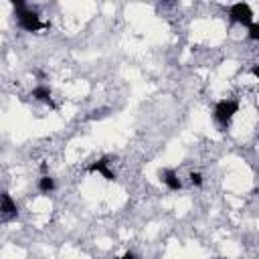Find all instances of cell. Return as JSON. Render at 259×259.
I'll list each match as a JSON object with an SVG mask.
<instances>
[{"instance_id":"cell-1","label":"cell","mask_w":259,"mask_h":259,"mask_svg":"<svg viewBox=\"0 0 259 259\" xmlns=\"http://www.w3.org/2000/svg\"><path fill=\"white\" fill-rule=\"evenodd\" d=\"M12 8H14V16H16V22L18 26L24 30V32H38L42 28H49V22H42L38 12L28 8L24 0H12L10 2Z\"/></svg>"},{"instance_id":"cell-2","label":"cell","mask_w":259,"mask_h":259,"mask_svg":"<svg viewBox=\"0 0 259 259\" xmlns=\"http://www.w3.org/2000/svg\"><path fill=\"white\" fill-rule=\"evenodd\" d=\"M237 113H239V101L237 99H221V101H217V105L212 109V117H214L221 132L229 130V125Z\"/></svg>"},{"instance_id":"cell-3","label":"cell","mask_w":259,"mask_h":259,"mask_svg":"<svg viewBox=\"0 0 259 259\" xmlns=\"http://www.w3.org/2000/svg\"><path fill=\"white\" fill-rule=\"evenodd\" d=\"M229 20L233 24H241V26H249L253 24V10L247 2H235L229 8Z\"/></svg>"},{"instance_id":"cell-4","label":"cell","mask_w":259,"mask_h":259,"mask_svg":"<svg viewBox=\"0 0 259 259\" xmlns=\"http://www.w3.org/2000/svg\"><path fill=\"white\" fill-rule=\"evenodd\" d=\"M16 217H18V206H16L14 198L6 190H0V219L2 221H12Z\"/></svg>"},{"instance_id":"cell-5","label":"cell","mask_w":259,"mask_h":259,"mask_svg":"<svg viewBox=\"0 0 259 259\" xmlns=\"http://www.w3.org/2000/svg\"><path fill=\"white\" fill-rule=\"evenodd\" d=\"M87 172H89V174L97 172V174H101V176H103L105 180H109V182H115V180H117L115 172L109 168V156H103V158H99V160L91 162V164L87 166Z\"/></svg>"},{"instance_id":"cell-6","label":"cell","mask_w":259,"mask_h":259,"mask_svg":"<svg viewBox=\"0 0 259 259\" xmlns=\"http://www.w3.org/2000/svg\"><path fill=\"white\" fill-rule=\"evenodd\" d=\"M158 176H160V180L166 184L168 190L176 192V190L182 188V180L178 178V172H176L174 168H162V170H158Z\"/></svg>"},{"instance_id":"cell-7","label":"cell","mask_w":259,"mask_h":259,"mask_svg":"<svg viewBox=\"0 0 259 259\" xmlns=\"http://www.w3.org/2000/svg\"><path fill=\"white\" fill-rule=\"evenodd\" d=\"M30 97L55 109V103H53V91H51V87H49V85H45V83L36 85V87H34L32 91H30Z\"/></svg>"},{"instance_id":"cell-8","label":"cell","mask_w":259,"mask_h":259,"mask_svg":"<svg viewBox=\"0 0 259 259\" xmlns=\"http://www.w3.org/2000/svg\"><path fill=\"white\" fill-rule=\"evenodd\" d=\"M55 178L51 176V174H42L40 178H38V192L40 194H51L53 190H55Z\"/></svg>"},{"instance_id":"cell-9","label":"cell","mask_w":259,"mask_h":259,"mask_svg":"<svg viewBox=\"0 0 259 259\" xmlns=\"http://www.w3.org/2000/svg\"><path fill=\"white\" fill-rule=\"evenodd\" d=\"M247 28H249L247 36H249L251 40H259V24H257V22H253V24H249Z\"/></svg>"},{"instance_id":"cell-10","label":"cell","mask_w":259,"mask_h":259,"mask_svg":"<svg viewBox=\"0 0 259 259\" xmlns=\"http://www.w3.org/2000/svg\"><path fill=\"white\" fill-rule=\"evenodd\" d=\"M190 184L192 186H202V174L200 172H190Z\"/></svg>"},{"instance_id":"cell-11","label":"cell","mask_w":259,"mask_h":259,"mask_svg":"<svg viewBox=\"0 0 259 259\" xmlns=\"http://www.w3.org/2000/svg\"><path fill=\"white\" fill-rule=\"evenodd\" d=\"M107 111H109V109H95V111H91V115H89V119H99V117H103V115H107Z\"/></svg>"},{"instance_id":"cell-12","label":"cell","mask_w":259,"mask_h":259,"mask_svg":"<svg viewBox=\"0 0 259 259\" xmlns=\"http://www.w3.org/2000/svg\"><path fill=\"white\" fill-rule=\"evenodd\" d=\"M115 259H140V257H138L134 251H125L121 257H115Z\"/></svg>"},{"instance_id":"cell-13","label":"cell","mask_w":259,"mask_h":259,"mask_svg":"<svg viewBox=\"0 0 259 259\" xmlns=\"http://www.w3.org/2000/svg\"><path fill=\"white\" fill-rule=\"evenodd\" d=\"M214 259H223V257H214Z\"/></svg>"}]
</instances>
